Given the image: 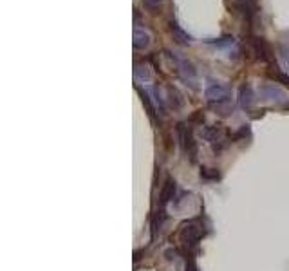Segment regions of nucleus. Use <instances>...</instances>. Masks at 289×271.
<instances>
[{"instance_id":"nucleus-11","label":"nucleus","mask_w":289,"mask_h":271,"mask_svg":"<svg viewBox=\"0 0 289 271\" xmlns=\"http://www.w3.org/2000/svg\"><path fill=\"white\" fill-rule=\"evenodd\" d=\"M167 101L174 111H181V109L185 107V100H182L181 92H179L175 87L167 89Z\"/></svg>"},{"instance_id":"nucleus-17","label":"nucleus","mask_w":289,"mask_h":271,"mask_svg":"<svg viewBox=\"0 0 289 271\" xmlns=\"http://www.w3.org/2000/svg\"><path fill=\"white\" fill-rule=\"evenodd\" d=\"M280 55L289 60V33H284L280 38Z\"/></svg>"},{"instance_id":"nucleus-7","label":"nucleus","mask_w":289,"mask_h":271,"mask_svg":"<svg viewBox=\"0 0 289 271\" xmlns=\"http://www.w3.org/2000/svg\"><path fill=\"white\" fill-rule=\"evenodd\" d=\"M239 105H241L244 111H250L255 105V92L253 87L250 84H242L239 89Z\"/></svg>"},{"instance_id":"nucleus-12","label":"nucleus","mask_w":289,"mask_h":271,"mask_svg":"<svg viewBox=\"0 0 289 271\" xmlns=\"http://www.w3.org/2000/svg\"><path fill=\"white\" fill-rule=\"evenodd\" d=\"M208 44L215 45L217 49H226L228 52H237V42L231 36H222V38H217V40H208Z\"/></svg>"},{"instance_id":"nucleus-1","label":"nucleus","mask_w":289,"mask_h":271,"mask_svg":"<svg viewBox=\"0 0 289 271\" xmlns=\"http://www.w3.org/2000/svg\"><path fill=\"white\" fill-rule=\"evenodd\" d=\"M204 237V224L202 219H192L182 223L179 228V240L188 251H195L199 248V242Z\"/></svg>"},{"instance_id":"nucleus-19","label":"nucleus","mask_w":289,"mask_h":271,"mask_svg":"<svg viewBox=\"0 0 289 271\" xmlns=\"http://www.w3.org/2000/svg\"><path fill=\"white\" fill-rule=\"evenodd\" d=\"M185 271H199L197 262H195V259L192 255H188L187 264H185Z\"/></svg>"},{"instance_id":"nucleus-13","label":"nucleus","mask_w":289,"mask_h":271,"mask_svg":"<svg viewBox=\"0 0 289 271\" xmlns=\"http://www.w3.org/2000/svg\"><path fill=\"white\" fill-rule=\"evenodd\" d=\"M170 31H172V35H174V40H177L179 44H190L192 42V36L188 35V33L182 31L174 20L170 22Z\"/></svg>"},{"instance_id":"nucleus-20","label":"nucleus","mask_w":289,"mask_h":271,"mask_svg":"<svg viewBox=\"0 0 289 271\" xmlns=\"http://www.w3.org/2000/svg\"><path fill=\"white\" fill-rule=\"evenodd\" d=\"M275 78H277V82H280V84H284L285 87H289V76H287V74H284V72L277 71V72H275Z\"/></svg>"},{"instance_id":"nucleus-16","label":"nucleus","mask_w":289,"mask_h":271,"mask_svg":"<svg viewBox=\"0 0 289 271\" xmlns=\"http://www.w3.org/2000/svg\"><path fill=\"white\" fill-rule=\"evenodd\" d=\"M251 136V130H250V125H241V128H239L237 132H233V134L230 136V141H241V140H246V138H250Z\"/></svg>"},{"instance_id":"nucleus-5","label":"nucleus","mask_w":289,"mask_h":271,"mask_svg":"<svg viewBox=\"0 0 289 271\" xmlns=\"http://www.w3.org/2000/svg\"><path fill=\"white\" fill-rule=\"evenodd\" d=\"M258 92H260V96L264 98V100H270V101H275V103L278 105H285L287 107L289 105V94L285 91H282L278 85L275 84H266V85H260V89H258Z\"/></svg>"},{"instance_id":"nucleus-8","label":"nucleus","mask_w":289,"mask_h":271,"mask_svg":"<svg viewBox=\"0 0 289 271\" xmlns=\"http://www.w3.org/2000/svg\"><path fill=\"white\" fill-rule=\"evenodd\" d=\"M201 138L206 141H210L212 145L219 143V141H224V128L221 125H210V127H204L201 130Z\"/></svg>"},{"instance_id":"nucleus-15","label":"nucleus","mask_w":289,"mask_h":271,"mask_svg":"<svg viewBox=\"0 0 289 271\" xmlns=\"http://www.w3.org/2000/svg\"><path fill=\"white\" fill-rule=\"evenodd\" d=\"M134 76H136V80H138V82H148V80H150V69H148V65L136 64Z\"/></svg>"},{"instance_id":"nucleus-22","label":"nucleus","mask_w":289,"mask_h":271,"mask_svg":"<svg viewBox=\"0 0 289 271\" xmlns=\"http://www.w3.org/2000/svg\"><path fill=\"white\" fill-rule=\"evenodd\" d=\"M143 4L147 6V8L154 9V8H157V6L161 4V0H143Z\"/></svg>"},{"instance_id":"nucleus-10","label":"nucleus","mask_w":289,"mask_h":271,"mask_svg":"<svg viewBox=\"0 0 289 271\" xmlns=\"http://www.w3.org/2000/svg\"><path fill=\"white\" fill-rule=\"evenodd\" d=\"M132 44H134L136 49H147L148 45H150V33L145 31V29H141V28H136Z\"/></svg>"},{"instance_id":"nucleus-4","label":"nucleus","mask_w":289,"mask_h":271,"mask_svg":"<svg viewBox=\"0 0 289 271\" xmlns=\"http://www.w3.org/2000/svg\"><path fill=\"white\" fill-rule=\"evenodd\" d=\"M204 98L206 101L214 107H221V105H226L231 98V91L226 85L222 84H212L210 87L204 91Z\"/></svg>"},{"instance_id":"nucleus-2","label":"nucleus","mask_w":289,"mask_h":271,"mask_svg":"<svg viewBox=\"0 0 289 271\" xmlns=\"http://www.w3.org/2000/svg\"><path fill=\"white\" fill-rule=\"evenodd\" d=\"M175 134H177V141L179 145H181V148L185 150V154L190 157V163H197L199 147L194 138V130H192L190 123H188V121H179V123L175 125Z\"/></svg>"},{"instance_id":"nucleus-3","label":"nucleus","mask_w":289,"mask_h":271,"mask_svg":"<svg viewBox=\"0 0 289 271\" xmlns=\"http://www.w3.org/2000/svg\"><path fill=\"white\" fill-rule=\"evenodd\" d=\"M167 52L170 55L172 60L175 62V69H177L179 78L195 91V89H197V71H195L194 64H192L190 60H187V58H179V56L172 51H167Z\"/></svg>"},{"instance_id":"nucleus-14","label":"nucleus","mask_w":289,"mask_h":271,"mask_svg":"<svg viewBox=\"0 0 289 271\" xmlns=\"http://www.w3.org/2000/svg\"><path fill=\"white\" fill-rule=\"evenodd\" d=\"M201 179L202 181H208V183H215V181H219L221 179V172L217 170V168H208V167H204V168H201Z\"/></svg>"},{"instance_id":"nucleus-21","label":"nucleus","mask_w":289,"mask_h":271,"mask_svg":"<svg viewBox=\"0 0 289 271\" xmlns=\"http://www.w3.org/2000/svg\"><path fill=\"white\" fill-rule=\"evenodd\" d=\"M165 257H167V260H175L179 257V251L174 250V248H170V250L165 251Z\"/></svg>"},{"instance_id":"nucleus-6","label":"nucleus","mask_w":289,"mask_h":271,"mask_svg":"<svg viewBox=\"0 0 289 271\" xmlns=\"http://www.w3.org/2000/svg\"><path fill=\"white\" fill-rule=\"evenodd\" d=\"M175 192H177V184L172 177H167L165 183H163V188L159 192V206L165 208L172 199H175Z\"/></svg>"},{"instance_id":"nucleus-18","label":"nucleus","mask_w":289,"mask_h":271,"mask_svg":"<svg viewBox=\"0 0 289 271\" xmlns=\"http://www.w3.org/2000/svg\"><path fill=\"white\" fill-rule=\"evenodd\" d=\"M188 123L190 125H202L204 123V114H202V111H195L194 114L188 118Z\"/></svg>"},{"instance_id":"nucleus-9","label":"nucleus","mask_w":289,"mask_h":271,"mask_svg":"<svg viewBox=\"0 0 289 271\" xmlns=\"http://www.w3.org/2000/svg\"><path fill=\"white\" fill-rule=\"evenodd\" d=\"M251 49H253L255 56L262 62H271V49L266 44L264 38H253L251 40Z\"/></svg>"}]
</instances>
